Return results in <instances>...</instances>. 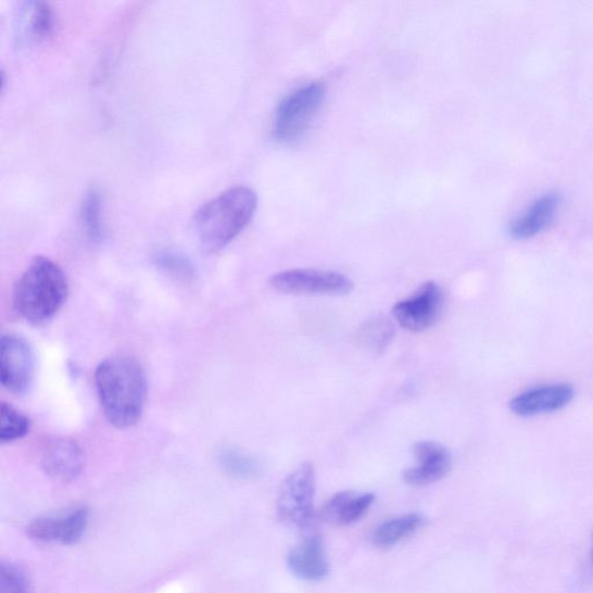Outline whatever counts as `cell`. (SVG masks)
I'll list each match as a JSON object with an SVG mask.
<instances>
[{
    "mask_svg": "<svg viewBox=\"0 0 593 593\" xmlns=\"http://www.w3.org/2000/svg\"><path fill=\"white\" fill-rule=\"evenodd\" d=\"M99 403L108 421L126 429L141 420L148 396V380L141 363L130 356L103 359L94 374Z\"/></svg>",
    "mask_w": 593,
    "mask_h": 593,
    "instance_id": "obj_1",
    "label": "cell"
},
{
    "mask_svg": "<svg viewBox=\"0 0 593 593\" xmlns=\"http://www.w3.org/2000/svg\"><path fill=\"white\" fill-rule=\"evenodd\" d=\"M67 294V278L60 265L49 257L37 256L17 278L12 305L17 317L41 326L54 319Z\"/></svg>",
    "mask_w": 593,
    "mask_h": 593,
    "instance_id": "obj_2",
    "label": "cell"
},
{
    "mask_svg": "<svg viewBox=\"0 0 593 593\" xmlns=\"http://www.w3.org/2000/svg\"><path fill=\"white\" fill-rule=\"evenodd\" d=\"M257 197L249 187L225 190L202 205L194 216V230L202 249L215 253L235 240L252 220Z\"/></svg>",
    "mask_w": 593,
    "mask_h": 593,
    "instance_id": "obj_3",
    "label": "cell"
},
{
    "mask_svg": "<svg viewBox=\"0 0 593 593\" xmlns=\"http://www.w3.org/2000/svg\"><path fill=\"white\" fill-rule=\"evenodd\" d=\"M326 87L311 83L287 97L277 108L274 134L278 141L293 142L304 135L323 108Z\"/></svg>",
    "mask_w": 593,
    "mask_h": 593,
    "instance_id": "obj_4",
    "label": "cell"
},
{
    "mask_svg": "<svg viewBox=\"0 0 593 593\" xmlns=\"http://www.w3.org/2000/svg\"><path fill=\"white\" fill-rule=\"evenodd\" d=\"M316 469L308 462L292 470L281 484L277 499L278 517L289 527L307 528L314 518Z\"/></svg>",
    "mask_w": 593,
    "mask_h": 593,
    "instance_id": "obj_5",
    "label": "cell"
},
{
    "mask_svg": "<svg viewBox=\"0 0 593 593\" xmlns=\"http://www.w3.org/2000/svg\"><path fill=\"white\" fill-rule=\"evenodd\" d=\"M269 286L287 294L344 295L354 290L348 276L319 269H291L275 274Z\"/></svg>",
    "mask_w": 593,
    "mask_h": 593,
    "instance_id": "obj_6",
    "label": "cell"
},
{
    "mask_svg": "<svg viewBox=\"0 0 593 593\" xmlns=\"http://www.w3.org/2000/svg\"><path fill=\"white\" fill-rule=\"evenodd\" d=\"M35 376V355L29 342L15 335L0 341V380L10 393L22 396L29 392Z\"/></svg>",
    "mask_w": 593,
    "mask_h": 593,
    "instance_id": "obj_7",
    "label": "cell"
},
{
    "mask_svg": "<svg viewBox=\"0 0 593 593\" xmlns=\"http://www.w3.org/2000/svg\"><path fill=\"white\" fill-rule=\"evenodd\" d=\"M444 304L441 287L432 281L424 283L408 299L393 306L396 323L411 331H424L439 321Z\"/></svg>",
    "mask_w": 593,
    "mask_h": 593,
    "instance_id": "obj_8",
    "label": "cell"
},
{
    "mask_svg": "<svg viewBox=\"0 0 593 593\" xmlns=\"http://www.w3.org/2000/svg\"><path fill=\"white\" fill-rule=\"evenodd\" d=\"M90 512L84 505L52 516L35 518L26 528L27 535L40 543L74 545L89 525Z\"/></svg>",
    "mask_w": 593,
    "mask_h": 593,
    "instance_id": "obj_9",
    "label": "cell"
},
{
    "mask_svg": "<svg viewBox=\"0 0 593 593\" xmlns=\"http://www.w3.org/2000/svg\"><path fill=\"white\" fill-rule=\"evenodd\" d=\"M575 396L569 383H548L535 387L514 396L509 403L510 411L520 417H531L562 411Z\"/></svg>",
    "mask_w": 593,
    "mask_h": 593,
    "instance_id": "obj_10",
    "label": "cell"
},
{
    "mask_svg": "<svg viewBox=\"0 0 593 593\" xmlns=\"http://www.w3.org/2000/svg\"><path fill=\"white\" fill-rule=\"evenodd\" d=\"M41 465L50 478L72 482L83 472L84 452L75 440L56 436L46 441Z\"/></svg>",
    "mask_w": 593,
    "mask_h": 593,
    "instance_id": "obj_11",
    "label": "cell"
},
{
    "mask_svg": "<svg viewBox=\"0 0 593 593\" xmlns=\"http://www.w3.org/2000/svg\"><path fill=\"white\" fill-rule=\"evenodd\" d=\"M418 465L405 470V482L414 487H425L441 481L452 467L450 451L442 444L432 441L418 442L414 446Z\"/></svg>",
    "mask_w": 593,
    "mask_h": 593,
    "instance_id": "obj_12",
    "label": "cell"
},
{
    "mask_svg": "<svg viewBox=\"0 0 593 593\" xmlns=\"http://www.w3.org/2000/svg\"><path fill=\"white\" fill-rule=\"evenodd\" d=\"M287 564L295 578L307 582L324 581L329 575V564L321 539L310 537L293 547L287 557Z\"/></svg>",
    "mask_w": 593,
    "mask_h": 593,
    "instance_id": "obj_13",
    "label": "cell"
},
{
    "mask_svg": "<svg viewBox=\"0 0 593 593\" xmlns=\"http://www.w3.org/2000/svg\"><path fill=\"white\" fill-rule=\"evenodd\" d=\"M560 207V198L546 194L535 200L525 213L510 225V235L515 239H529L550 228Z\"/></svg>",
    "mask_w": 593,
    "mask_h": 593,
    "instance_id": "obj_14",
    "label": "cell"
},
{
    "mask_svg": "<svg viewBox=\"0 0 593 593\" xmlns=\"http://www.w3.org/2000/svg\"><path fill=\"white\" fill-rule=\"evenodd\" d=\"M375 502L371 493L345 491L330 497L323 509V516L331 525L349 527L355 525Z\"/></svg>",
    "mask_w": 593,
    "mask_h": 593,
    "instance_id": "obj_15",
    "label": "cell"
},
{
    "mask_svg": "<svg viewBox=\"0 0 593 593\" xmlns=\"http://www.w3.org/2000/svg\"><path fill=\"white\" fill-rule=\"evenodd\" d=\"M426 520L424 515L414 513L383 521L374 532L373 543L379 548H391L422 529Z\"/></svg>",
    "mask_w": 593,
    "mask_h": 593,
    "instance_id": "obj_16",
    "label": "cell"
},
{
    "mask_svg": "<svg viewBox=\"0 0 593 593\" xmlns=\"http://www.w3.org/2000/svg\"><path fill=\"white\" fill-rule=\"evenodd\" d=\"M395 336V327L391 319L376 317L366 320L357 330V343L374 354H382Z\"/></svg>",
    "mask_w": 593,
    "mask_h": 593,
    "instance_id": "obj_17",
    "label": "cell"
},
{
    "mask_svg": "<svg viewBox=\"0 0 593 593\" xmlns=\"http://www.w3.org/2000/svg\"><path fill=\"white\" fill-rule=\"evenodd\" d=\"M26 28L30 39L45 41L54 34L56 16L54 10L48 3H31L27 12Z\"/></svg>",
    "mask_w": 593,
    "mask_h": 593,
    "instance_id": "obj_18",
    "label": "cell"
},
{
    "mask_svg": "<svg viewBox=\"0 0 593 593\" xmlns=\"http://www.w3.org/2000/svg\"><path fill=\"white\" fill-rule=\"evenodd\" d=\"M31 424L29 418L10 404L3 403L2 418H0V442L9 444L20 441L29 433Z\"/></svg>",
    "mask_w": 593,
    "mask_h": 593,
    "instance_id": "obj_19",
    "label": "cell"
},
{
    "mask_svg": "<svg viewBox=\"0 0 593 593\" xmlns=\"http://www.w3.org/2000/svg\"><path fill=\"white\" fill-rule=\"evenodd\" d=\"M101 198L97 189H91L85 195L81 205V222L85 232L94 242L103 239Z\"/></svg>",
    "mask_w": 593,
    "mask_h": 593,
    "instance_id": "obj_20",
    "label": "cell"
},
{
    "mask_svg": "<svg viewBox=\"0 0 593 593\" xmlns=\"http://www.w3.org/2000/svg\"><path fill=\"white\" fill-rule=\"evenodd\" d=\"M219 463L226 472L237 478L249 479L258 474L256 463L234 449H224L219 455Z\"/></svg>",
    "mask_w": 593,
    "mask_h": 593,
    "instance_id": "obj_21",
    "label": "cell"
},
{
    "mask_svg": "<svg viewBox=\"0 0 593 593\" xmlns=\"http://www.w3.org/2000/svg\"><path fill=\"white\" fill-rule=\"evenodd\" d=\"M155 265L171 276L190 280L194 277L193 264L180 253L164 251L155 256Z\"/></svg>",
    "mask_w": 593,
    "mask_h": 593,
    "instance_id": "obj_22",
    "label": "cell"
},
{
    "mask_svg": "<svg viewBox=\"0 0 593 593\" xmlns=\"http://www.w3.org/2000/svg\"><path fill=\"white\" fill-rule=\"evenodd\" d=\"M0 593H28L25 573L20 568L3 563L0 566Z\"/></svg>",
    "mask_w": 593,
    "mask_h": 593,
    "instance_id": "obj_23",
    "label": "cell"
},
{
    "mask_svg": "<svg viewBox=\"0 0 593 593\" xmlns=\"http://www.w3.org/2000/svg\"><path fill=\"white\" fill-rule=\"evenodd\" d=\"M592 567H593V542H592Z\"/></svg>",
    "mask_w": 593,
    "mask_h": 593,
    "instance_id": "obj_24",
    "label": "cell"
}]
</instances>
